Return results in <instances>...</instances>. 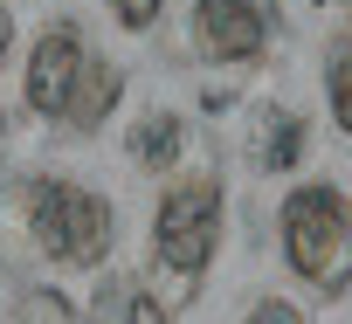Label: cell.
Segmentation results:
<instances>
[{"label": "cell", "instance_id": "cell-8", "mask_svg": "<svg viewBox=\"0 0 352 324\" xmlns=\"http://www.w3.org/2000/svg\"><path fill=\"white\" fill-rule=\"evenodd\" d=\"M173 152H180V124L173 117H145L131 131V159L138 166H173Z\"/></svg>", "mask_w": 352, "mask_h": 324}, {"label": "cell", "instance_id": "cell-2", "mask_svg": "<svg viewBox=\"0 0 352 324\" xmlns=\"http://www.w3.org/2000/svg\"><path fill=\"white\" fill-rule=\"evenodd\" d=\"M28 228L63 262H104V248H111V207L83 187H63V180L28 187Z\"/></svg>", "mask_w": 352, "mask_h": 324}, {"label": "cell", "instance_id": "cell-6", "mask_svg": "<svg viewBox=\"0 0 352 324\" xmlns=\"http://www.w3.org/2000/svg\"><path fill=\"white\" fill-rule=\"evenodd\" d=\"M111 104H118V69H111V62H83V76H76V90H69V111H63V117L90 131V124H104V117H111Z\"/></svg>", "mask_w": 352, "mask_h": 324}, {"label": "cell", "instance_id": "cell-3", "mask_svg": "<svg viewBox=\"0 0 352 324\" xmlns=\"http://www.w3.org/2000/svg\"><path fill=\"white\" fill-rule=\"evenodd\" d=\"M214 228H221V194L214 187H180L159 207V255H166V269L194 276L214 255Z\"/></svg>", "mask_w": 352, "mask_h": 324}, {"label": "cell", "instance_id": "cell-5", "mask_svg": "<svg viewBox=\"0 0 352 324\" xmlns=\"http://www.w3.org/2000/svg\"><path fill=\"white\" fill-rule=\"evenodd\" d=\"M76 76H83V49H76V35H69V28L42 35V49H35V62H28V104L49 111V117H63Z\"/></svg>", "mask_w": 352, "mask_h": 324}, {"label": "cell", "instance_id": "cell-9", "mask_svg": "<svg viewBox=\"0 0 352 324\" xmlns=\"http://www.w3.org/2000/svg\"><path fill=\"white\" fill-rule=\"evenodd\" d=\"M331 111H338V124L352 131V49L331 62Z\"/></svg>", "mask_w": 352, "mask_h": 324}, {"label": "cell", "instance_id": "cell-13", "mask_svg": "<svg viewBox=\"0 0 352 324\" xmlns=\"http://www.w3.org/2000/svg\"><path fill=\"white\" fill-rule=\"evenodd\" d=\"M249 324H297V310H290V303H263Z\"/></svg>", "mask_w": 352, "mask_h": 324}, {"label": "cell", "instance_id": "cell-12", "mask_svg": "<svg viewBox=\"0 0 352 324\" xmlns=\"http://www.w3.org/2000/svg\"><path fill=\"white\" fill-rule=\"evenodd\" d=\"M111 8H118L124 28H152V21H159V0H111Z\"/></svg>", "mask_w": 352, "mask_h": 324}, {"label": "cell", "instance_id": "cell-7", "mask_svg": "<svg viewBox=\"0 0 352 324\" xmlns=\"http://www.w3.org/2000/svg\"><path fill=\"white\" fill-rule=\"evenodd\" d=\"M297 152H304V124L290 111H263L256 117V166L283 173V166H297Z\"/></svg>", "mask_w": 352, "mask_h": 324}, {"label": "cell", "instance_id": "cell-1", "mask_svg": "<svg viewBox=\"0 0 352 324\" xmlns=\"http://www.w3.org/2000/svg\"><path fill=\"white\" fill-rule=\"evenodd\" d=\"M283 248L297 262V276L324 283V290H345L352 283V214L331 187H304L290 194L283 207Z\"/></svg>", "mask_w": 352, "mask_h": 324}, {"label": "cell", "instance_id": "cell-14", "mask_svg": "<svg viewBox=\"0 0 352 324\" xmlns=\"http://www.w3.org/2000/svg\"><path fill=\"white\" fill-rule=\"evenodd\" d=\"M8 35H14V21H8V8H0V56H8Z\"/></svg>", "mask_w": 352, "mask_h": 324}, {"label": "cell", "instance_id": "cell-11", "mask_svg": "<svg viewBox=\"0 0 352 324\" xmlns=\"http://www.w3.org/2000/svg\"><path fill=\"white\" fill-rule=\"evenodd\" d=\"M21 317H35V324H69V303H63V297H21Z\"/></svg>", "mask_w": 352, "mask_h": 324}, {"label": "cell", "instance_id": "cell-4", "mask_svg": "<svg viewBox=\"0 0 352 324\" xmlns=\"http://www.w3.org/2000/svg\"><path fill=\"white\" fill-rule=\"evenodd\" d=\"M194 28H201L208 56L242 62V56H256V49H263V35H270V0H201Z\"/></svg>", "mask_w": 352, "mask_h": 324}, {"label": "cell", "instance_id": "cell-10", "mask_svg": "<svg viewBox=\"0 0 352 324\" xmlns=\"http://www.w3.org/2000/svg\"><path fill=\"white\" fill-rule=\"evenodd\" d=\"M118 324H166V310H159L152 297H138V290H124V297H118Z\"/></svg>", "mask_w": 352, "mask_h": 324}]
</instances>
